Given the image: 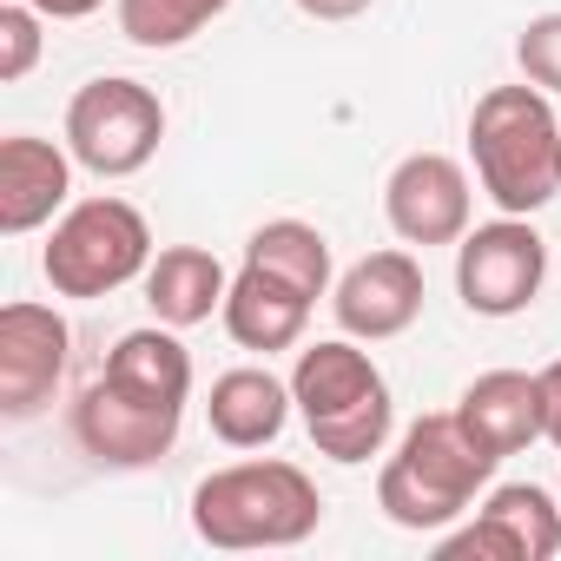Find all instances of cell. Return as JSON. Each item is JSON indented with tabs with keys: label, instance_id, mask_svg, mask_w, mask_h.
Segmentation results:
<instances>
[{
	"label": "cell",
	"instance_id": "cell-1",
	"mask_svg": "<svg viewBox=\"0 0 561 561\" xmlns=\"http://www.w3.org/2000/svg\"><path fill=\"white\" fill-rule=\"evenodd\" d=\"M324 522V495L298 462H231L192 489V528L211 548H298Z\"/></svg>",
	"mask_w": 561,
	"mask_h": 561
},
{
	"label": "cell",
	"instance_id": "cell-2",
	"mask_svg": "<svg viewBox=\"0 0 561 561\" xmlns=\"http://www.w3.org/2000/svg\"><path fill=\"white\" fill-rule=\"evenodd\" d=\"M469 159L482 192L508 211L528 218L561 192V119L548 93L528 87H489L469 113Z\"/></svg>",
	"mask_w": 561,
	"mask_h": 561
},
{
	"label": "cell",
	"instance_id": "cell-3",
	"mask_svg": "<svg viewBox=\"0 0 561 561\" xmlns=\"http://www.w3.org/2000/svg\"><path fill=\"white\" fill-rule=\"evenodd\" d=\"M495 462L502 456H489L456 410H436L403 430V449L377 476V508L410 535H443L476 502V489H489Z\"/></svg>",
	"mask_w": 561,
	"mask_h": 561
},
{
	"label": "cell",
	"instance_id": "cell-4",
	"mask_svg": "<svg viewBox=\"0 0 561 561\" xmlns=\"http://www.w3.org/2000/svg\"><path fill=\"white\" fill-rule=\"evenodd\" d=\"M291 397L305 410V430H311L318 456H331V462H370V456H383L390 423H397L390 383L370 364V351H357L351 337L298 351Z\"/></svg>",
	"mask_w": 561,
	"mask_h": 561
},
{
	"label": "cell",
	"instance_id": "cell-5",
	"mask_svg": "<svg viewBox=\"0 0 561 561\" xmlns=\"http://www.w3.org/2000/svg\"><path fill=\"white\" fill-rule=\"evenodd\" d=\"M146 264H152V231H146L139 205H126V198H80V205H67L54 238H47V251H41L47 285L60 298H80V305L146 277Z\"/></svg>",
	"mask_w": 561,
	"mask_h": 561
},
{
	"label": "cell",
	"instance_id": "cell-6",
	"mask_svg": "<svg viewBox=\"0 0 561 561\" xmlns=\"http://www.w3.org/2000/svg\"><path fill=\"white\" fill-rule=\"evenodd\" d=\"M165 139V106L139 80H87L67 106V152L93 179H133Z\"/></svg>",
	"mask_w": 561,
	"mask_h": 561
},
{
	"label": "cell",
	"instance_id": "cell-7",
	"mask_svg": "<svg viewBox=\"0 0 561 561\" xmlns=\"http://www.w3.org/2000/svg\"><path fill=\"white\" fill-rule=\"evenodd\" d=\"M541 277H548V244L535 238L528 218H495L462 231L456 244V291L476 318H515L541 298Z\"/></svg>",
	"mask_w": 561,
	"mask_h": 561
},
{
	"label": "cell",
	"instance_id": "cell-8",
	"mask_svg": "<svg viewBox=\"0 0 561 561\" xmlns=\"http://www.w3.org/2000/svg\"><path fill=\"white\" fill-rule=\"evenodd\" d=\"M67 351H73V331L54 305L21 298L0 311V416L8 423L41 416L67 377Z\"/></svg>",
	"mask_w": 561,
	"mask_h": 561
},
{
	"label": "cell",
	"instance_id": "cell-9",
	"mask_svg": "<svg viewBox=\"0 0 561 561\" xmlns=\"http://www.w3.org/2000/svg\"><path fill=\"white\" fill-rule=\"evenodd\" d=\"M179 416L185 410H159V403H139L126 390H113L106 377L80 390L73 403V443L100 462V469H152L172 456L179 443Z\"/></svg>",
	"mask_w": 561,
	"mask_h": 561
},
{
	"label": "cell",
	"instance_id": "cell-10",
	"mask_svg": "<svg viewBox=\"0 0 561 561\" xmlns=\"http://www.w3.org/2000/svg\"><path fill=\"white\" fill-rule=\"evenodd\" d=\"M449 561H554L561 554V508L548 489L535 482H502L489 489V502L476 508L469 528L443 535Z\"/></svg>",
	"mask_w": 561,
	"mask_h": 561
},
{
	"label": "cell",
	"instance_id": "cell-11",
	"mask_svg": "<svg viewBox=\"0 0 561 561\" xmlns=\"http://www.w3.org/2000/svg\"><path fill=\"white\" fill-rule=\"evenodd\" d=\"M383 218L403 244H462L469 231V172L449 152H410L383 185Z\"/></svg>",
	"mask_w": 561,
	"mask_h": 561
},
{
	"label": "cell",
	"instance_id": "cell-12",
	"mask_svg": "<svg viewBox=\"0 0 561 561\" xmlns=\"http://www.w3.org/2000/svg\"><path fill=\"white\" fill-rule=\"evenodd\" d=\"M331 311H337L344 337H364V344L403 337L423 318V264L410 251H370V257H357L337 277Z\"/></svg>",
	"mask_w": 561,
	"mask_h": 561
},
{
	"label": "cell",
	"instance_id": "cell-13",
	"mask_svg": "<svg viewBox=\"0 0 561 561\" xmlns=\"http://www.w3.org/2000/svg\"><path fill=\"white\" fill-rule=\"evenodd\" d=\"M73 165L80 159L67 146H54V139H34V133L0 139V231H8V238L41 231L67 205Z\"/></svg>",
	"mask_w": 561,
	"mask_h": 561
},
{
	"label": "cell",
	"instance_id": "cell-14",
	"mask_svg": "<svg viewBox=\"0 0 561 561\" xmlns=\"http://www.w3.org/2000/svg\"><path fill=\"white\" fill-rule=\"evenodd\" d=\"M311 311H318L311 291L285 285V277H271L264 264H238V277H231L218 318H225V331H231L238 351H264V357H271V351H291V344L305 337Z\"/></svg>",
	"mask_w": 561,
	"mask_h": 561
},
{
	"label": "cell",
	"instance_id": "cell-15",
	"mask_svg": "<svg viewBox=\"0 0 561 561\" xmlns=\"http://www.w3.org/2000/svg\"><path fill=\"white\" fill-rule=\"evenodd\" d=\"M462 430L489 449V456H515L528 443H541V370H489L462 390L456 403Z\"/></svg>",
	"mask_w": 561,
	"mask_h": 561
},
{
	"label": "cell",
	"instance_id": "cell-16",
	"mask_svg": "<svg viewBox=\"0 0 561 561\" xmlns=\"http://www.w3.org/2000/svg\"><path fill=\"white\" fill-rule=\"evenodd\" d=\"M225 291H231V277H225V264L205 244H165L146 264V305L172 331H192L211 311H225Z\"/></svg>",
	"mask_w": 561,
	"mask_h": 561
},
{
	"label": "cell",
	"instance_id": "cell-17",
	"mask_svg": "<svg viewBox=\"0 0 561 561\" xmlns=\"http://www.w3.org/2000/svg\"><path fill=\"white\" fill-rule=\"evenodd\" d=\"M291 403H298L291 383H277L271 370H225V377L211 383L205 416H211V436H218L225 449H264V443L285 436Z\"/></svg>",
	"mask_w": 561,
	"mask_h": 561
},
{
	"label": "cell",
	"instance_id": "cell-18",
	"mask_svg": "<svg viewBox=\"0 0 561 561\" xmlns=\"http://www.w3.org/2000/svg\"><path fill=\"white\" fill-rule=\"evenodd\" d=\"M113 390L139 397V403H159V410H185L192 397V357L185 344L172 337V324L159 331H126L113 351H106V370H100Z\"/></svg>",
	"mask_w": 561,
	"mask_h": 561
},
{
	"label": "cell",
	"instance_id": "cell-19",
	"mask_svg": "<svg viewBox=\"0 0 561 561\" xmlns=\"http://www.w3.org/2000/svg\"><path fill=\"white\" fill-rule=\"evenodd\" d=\"M244 264H264L271 277H285V285H298L311 298L331 291V238L318 225H305V218H271V225H257L251 244H244Z\"/></svg>",
	"mask_w": 561,
	"mask_h": 561
},
{
	"label": "cell",
	"instance_id": "cell-20",
	"mask_svg": "<svg viewBox=\"0 0 561 561\" xmlns=\"http://www.w3.org/2000/svg\"><path fill=\"white\" fill-rule=\"evenodd\" d=\"M231 0H119V34L133 47H185L192 34H205Z\"/></svg>",
	"mask_w": 561,
	"mask_h": 561
},
{
	"label": "cell",
	"instance_id": "cell-21",
	"mask_svg": "<svg viewBox=\"0 0 561 561\" xmlns=\"http://www.w3.org/2000/svg\"><path fill=\"white\" fill-rule=\"evenodd\" d=\"M41 8L34 0H8V8H0V80H27L34 73V60H41Z\"/></svg>",
	"mask_w": 561,
	"mask_h": 561
},
{
	"label": "cell",
	"instance_id": "cell-22",
	"mask_svg": "<svg viewBox=\"0 0 561 561\" xmlns=\"http://www.w3.org/2000/svg\"><path fill=\"white\" fill-rule=\"evenodd\" d=\"M515 60H522V73H528L541 93H561V14L528 21L522 41H515Z\"/></svg>",
	"mask_w": 561,
	"mask_h": 561
},
{
	"label": "cell",
	"instance_id": "cell-23",
	"mask_svg": "<svg viewBox=\"0 0 561 561\" xmlns=\"http://www.w3.org/2000/svg\"><path fill=\"white\" fill-rule=\"evenodd\" d=\"M541 436L561 449V357L541 370Z\"/></svg>",
	"mask_w": 561,
	"mask_h": 561
},
{
	"label": "cell",
	"instance_id": "cell-24",
	"mask_svg": "<svg viewBox=\"0 0 561 561\" xmlns=\"http://www.w3.org/2000/svg\"><path fill=\"white\" fill-rule=\"evenodd\" d=\"M298 14H311V21H357V14H370V0H298Z\"/></svg>",
	"mask_w": 561,
	"mask_h": 561
},
{
	"label": "cell",
	"instance_id": "cell-25",
	"mask_svg": "<svg viewBox=\"0 0 561 561\" xmlns=\"http://www.w3.org/2000/svg\"><path fill=\"white\" fill-rule=\"evenodd\" d=\"M34 8H41L47 21H87V14L106 8V0H34Z\"/></svg>",
	"mask_w": 561,
	"mask_h": 561
}]
</instances>
